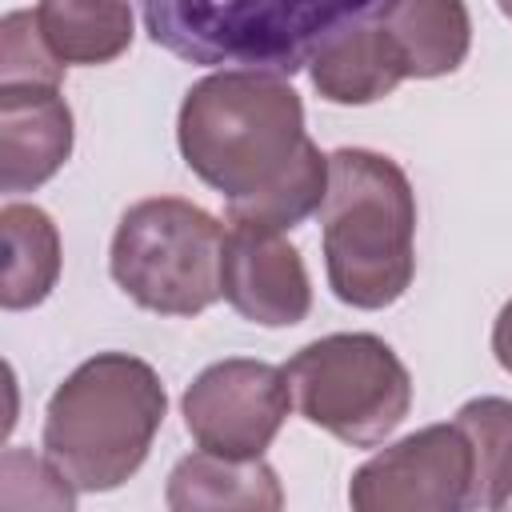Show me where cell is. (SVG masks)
Listing matches in <instances>:
<instances>
[{
  "instance_id": "277c9868",
  "label": "cell",
  "mask_w": 512,
  "mask_h": 512,
  "mask_svg": "<svg viewBox=\"0 0 512 512\" xmlns=\"http://www.w3.org/2000/svg\"><path fill=\"white\" fill-rule=\"evenodd\" d=\"M136 8L148 40L188 64L296 76L328 36L376 16L384 0H136Z\"/></svg>"
},
{
  "instance_id": "5bb4252c",
  "label": "cell",
  "mask_w": 512,
  "mask_h": 512,
  "mask_svg": "<svg viewBox=\"0 0 512 512\" xmlns=\"http://www.w3.org/2000/svg\"><path fill=\"white\" fill-rule=\"evenodd\" d=\"M36 24L52 56L68 64H112L132 48L136 16L128 0H40Z\"/></svg>"
},
{
  "instance_id": "ba28073f",
  "label": "cell",
  "mask_w": 512,
  "mask_h": 512,
  "mask_svg": "<svg viewBox=\"0 0 512 512\" xmlns=\"http://www.w3.org/2000/svg\"><path fill=\"white\" fill-rule=\"evenodd\" d=\"M472 496V444L464 428L428 424L352 472L348 504L356 512H456Z\"/></svg>"
},
{
  "instance_id": "3957f363",
  "label": "cell",
  "mask_w": 512,
  "mask_h": 512,
  "mask_svg": "<svg viewBox=\"0 0 512 512\" xmlns=\"http://www.w3.org/2000/svg\"><path fill=\"white\" fill-rule=\"evenodd\" d=\"M164 412L168 392L148 360L96 352L52 392L44 408V456L76 492H112L148 460Z\"/></svg>"
},
{
  "instance_id": "30bf717a",
  "label": "cell",
  "mask_w": 512,
  "mask_h": 512,
  "mask_svg": "<svg viewBox=\"0 0 512 512\" xmlns=\"http://www.w3.org/2000/svg\"><path fill=\"white\" fill-rule=\"evenodd\" d=\"M72 108L52 84H0V192L48 184L72 156Z\"/></svg>"
},
{
  "instance_id": "9a60e30c",
  "label": "cell",
  "mask_w": 512,
  "mask_h": 512,
  "mask_svg": "<svg viewBox=\"0 0 512 512\" xmlns=\"http://www.w3.org/2000/svg\"><path fill=\"white\" fill-rule=\"evenodd\" d=\"M0 236H4L0 304L8 312L44 304L60 280V232L52 216L36 204L12 200L0 208Z\"/></svg>"
},
{
  "instance_id": "8fae6325",
  "label": "cell",
  "mask_w": 512,
  "mask_h": 512,
  "mask_svg": "<svg viewBox=\"0 0 512 512\" xmlns=\"http://www.w3.org/2000/svg\"><path fill=\"white\" fill-rule=\"evenodd\" d=\"M308 80L328 104H376L408 80L404 60L376 16L328 36L308 60Z\"/></svg>"
},
{
  "instance_id": "5b68a950",
  "label": "cell",
  "mask_w": 512,
  "mask_h": 512,
  "mask_svg": "<svg viewBox=\"0 0 512 512\" xmlns=\"http://www.w3.org/2000/svg\"><path fill=\"white\" fill-rule=\"evenodd\" d=\"M224 224L192 200L148 196L124 208L108 272L120 292L156 316H196L212 308L220 292Z\"/></svg>"
},
{
  "instance_id": "e0dca14e",
  "label": "cell",
  "mask_w": 512,
  "mask_h": 512,
  "mask_svg": "<svg viewBox=\"0 0 512 512\" xmlns=\"http://www.w3.org/2000/svg\"><path fill=\"white\" fill-rule=\"evenodd\" d=\"M0 84H64V64L44 44L36 12L28 8L0 20Z\"/></svg>"
},
{
  "instance_id": "7a4b0ae2",
  "label": "cell",
  "mask_w": 512,
  "mask_h": 512,
  "mask_svg": "<svg viewBox=\"0 0 512 512\" xmlns=\"http://www.w3.org/2000/svg\"><path fill=\"white\" fill-rule=\"evenodd\" d=\"M320 244L336 300L376 312L396 304L416 276V192L408 172L372 148L328 156Z\"/></svg>"
},
{
  "instance_id": "ac0fdd59",
  "label": "cell",
  "mask_w": 512,
  "mask_h": 512,
  "mask_svg": "<svg viewBox=\"0 0 512 512\" xmlns=\"http://www.w3.org/2000/svg\"><path fill=\"white\" fill-rule=\"evenodd\" d=\"M492 352H496V364L504 372H512V300L496 312V324H492Z\"/></svg>"
},
{
  "instance_id": "d6986e66",
  "label": "cell",
  "mask_w": 512,
  "mask_h": 512,
  "mask_svg": "<svg viewBox=\"0 0 512 512\" xmlns=\"http://www.w3.org/2000/svg\"><path fill=\"white\" fill-rule=\"evenodd\" d=\"M496 8H500V12L508 16V20H512V0H496Z\"/></svg>"
},
{
  "instance_id": "8992f818",
  "label": "cell",
  "mask_w": 512,
  "mask_h": 512,
  "mask_svg": "<svg viewBox=\"0 0 512 512\" xmlns=\"http://www.w3.org/2000/svg\"><path fill=\"white\" fill-rule=\"evenodd\" d=\"M292 404L328 436L352 448L384 444L412 408V376L376 332H332L284 364Z\"/></svg>"
},
{
  "instance_id": "4fadbf2b",
  "label": "cell",
  "mask_w": 512,
  "mask_h": 512,
  "mask_svg": "<svg viewBox=\"0 0 512 512\" xmlns=\"http://www.w3.org/2000/svg\"><path fill=\"white\" fill-rule=\"evenodd\" d=\"M376 20L392 36L404 72L416 80L452 76L472 48V16L464 0H384Z\"/></svg>"
},
{
  "instance_id": "6da1fadb",
  "label": "cell",
  "mask_w": 512,
  "mask_h": 512,
  "mask_svg": "<svg viewBox=\"0 0 512 512\" xmlns=\"http://www.w3.org/2000/svg\"><path fill=\"white\" fill-rule=\"evenodd\" d=\"M184 164L228 200V220L296 228L320 212L328 156L304 128V100L288 76L216 68L196 80L176 116Z\"/></svg>"
},
{
  "instance_id": "9c48e42d",
  "label": "cell",
  "mask_w": 512,
  "mask_h": 512,
  "mask_svg": "<svg viewBox=\"0 0 512 512\" xmlns=\"http://www.w3.org/2000/svg\"><path fill=\"white\" fill-rule=\"evenodd\" d=\"M224 300L260 328H292L312 312V280L304 256L280 228L228 220L220 260Z\"/></svg>"
},
{
  "instance_id": "52a82bcc",
  "label": "cell",
  "mask_w": 512,
  "mask_h": 512,
  "mask_svg": "<svg viewBox=\"0 0 512 512\" xmlns=\"http://www.w3.org/2000/svg\"><path fill=\"white\" fill-rule=\"evenodd\" d=\"M292 408L284 368L252 356L208 364L180 396V416L196 448L252 460L272 448Z\"/></svg>"
},
{
  "instance_id": "7c38bea8",
  "label": "cell",
  "mask_w": 512,
  "mask_h": 512,
  "mask_svg": "<svg viewBox=\"0 0 512 512\" xmlns=\"http://www.w3.org/2000/svg\"><path fill=\"white\" fill-rule=\"evenodd\" d=\"M164 504L172 512H276L284 508V488L264 456L236 460L196 448L168 472Z\"/></svg>"
},
{
  "instance_id": "2e32d148",
  "label": "cell",
  "mask_w": 512,
  "mask_h": 512,
  "mask_svg": "<svg viewBox=\"0 0 512 512\" xmlns=\"http://www.w3.org/2000/svg\"><path fill=\"white\" fill-rule=\"evenodd\" d=\"M456 424L472 444V496L468 508H512V400L476 396L460 404Z\"/></svg>"
}]
</instances>
